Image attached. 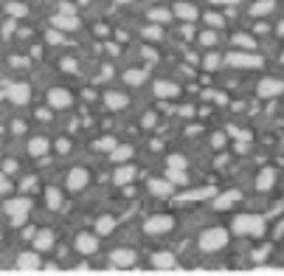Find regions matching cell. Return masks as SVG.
I'll use <instances>...</instances> for the list:
<instances>
[{
    "label": "cell",
    "instance_id": "obj_12",
    "mask_svg": "<svg viewBox=\"0 0 284 276\" xmlns=\"http://www.w3.org/2000/svg\"><path fill=\"white\" fill-rule=\"evenodd\" d=\"M152 93L158 96L160 102H166V99H177V96H180V88H177L175 82H169V79H158L155 82V88H152Z\"/></svg>",
    "mask_w": 284,
    "mask_h": 276
},
{
    "label": "cell",
    "instance_id": "obj_51",
    "mask_svg": "<svg viewBox=\"0 0 284 276\" xmlns=\"http://www.w3.org/2000/svg\"><path fill=\"white\" fill-rule=\"evenodd\" d=\"M68 147H70L68 141H57V152H68Z\"/></svg>",
    "mask_w": 284,
    "mask_h": 276
},
{
    "label": "cell",
    "instance_id": "obj_42",
    "mask_svg": "<svg viewBox=\"0 0 284 276\" xmlns=\"http://www.w3.org/2000/svg\"><path fill=\"white\" fill-rule=\"evenodd\" d=\"M208 99H214V102L219 104V107H228V104H231V102H228V96H225V93H222V91H217V93H208Z\"/></svg>",
    "mask_w": 284,
    "mask_h": 276
},
{
    "label": "cell",
    "instance_id": "obj_33",
    "mask_svg": "<svg viewBox=\"0 0 284 276\" xmlns=\"http://www.w3.org/2000/svg\"><path fill=\"white\" fill-rule=\"evenodd\" d=\"M219 65H222V57H219V54H214V51L203 57V68H205V70H217Z\"/></svg>",
    "mask_w": 284,
    "mask_h": 276
},
{
    "label": "cell",
    "instance_id": "obj_38",
    "mask_svg": "<svg viewBox=\"0 0 284 276\" xmlns=\"http://www.w3.org/2000/svg\"><path fill=\"white\" fill-rule=\"evenodd\" d=\"M166 166H169V169H186V158H183V155H169V158H166Z\"/></svg>",
    "mask_w": 284,
    "mask_h": 276
},
{
    "label": "cell",
    "instance_id": "obj_21",
    "mask_svg": "<svg viewBox=\"0 0 284 276\" xmlns=\"http://www.w3.org/2000/svg\"><path fill=\"white\" fill-rule=\"evenodd\" d=\"M104 104H107V110H124V107H127V93L107 91V93H104Z\"/></svg>",
    "mask_w": 284,
    "mask_h": 276
},
{
    "label": "cell",
    "instance_id": "obj_9",
    "mask_svg": "<svg viewBox=\"0 0 284 276\" xmlns=\"http://www.w3.org/2000/svg\"><path fill=\"white\" fill-rule=\"evenodd\" d=\"M276 181H279V172L273 166H262L259 172H256L253 186H256V192H270L273 186H276Z\"/></svg>",
    "mask_w": 284,
    "mask_h": 276
},
{
    "label": "cell",
    "instance_id": "obj_4",
    "mask_svg": "<svg viewBox=\"0 0 284 276\" xmlns=\"http://www.w3.org/2000/svg\"><path fill=\"white\" fill-rule=\"evenodd\" d=\"M284 93V79L279 76H264V79L256 85V96H259L262 102H273V99H279Z\"/></svg>",
    "mask_w": 284,
    "mask_h": 276
},
{
    "label": "cell",
    "instance_id": "obj_16",
    "mask_svg": "<svg viewBox=\"0 0 284 276\" xmlns=\"http://www.w3.org/2000/svg\"><path fill=\"white\" fill-rule=\"evenodd\" d=\"M217 189L214 186H203V189H194V192H186V195L177 197V203H197V200H208V197H214Z\"/></svg>",
    "mask_w": 284,
    "mask_h": 276
},
{
    "label": "cell",
    "instance_id": "obj_23",
    "mask_svg": "<svg viewBox=\"0 0 284 276\" xmlns=\"http://www.w3.org/2000/svg\"><path fill=\"white\" fill-rule=\"evenodd\" d=\"M147 70H141V68H130L124 70V85H130V88H141L144 82H147Z\"/></svg>",
    "mask_w": 284,
    "mask_h": 276
},
{
    "label": "cell",
    "instance_id": "obj_35",
    "mask_svg": "<svg viewBox=\"0 0 284 276\" xmlns=\"http://www.w3.org/2000/svg\"><path fill=\"white\" fill-rule=\"evenodd\" d=\"M144 37H147V40H152V43H158L160 37H163V31H160L158 23H152V25H147V28H144Z\"/></svg>",
    "mask_w": 284,
    "mask_h": 276
},
{
    "label": "cell",
    "instance_id": "obj_58",
    "mask_svg": "<svg viewBox=\"0 0 284 276\" xmlns=\"http://www.w3.org/2000/svg\"><path fill=\"white\" fill-rule=\"evenodd\" d=\"M282 147H284V141H282Z\"/></svg>",
    "mask_w": 284,
    "mask_h": 276
},
{
    "label": "cell",
    "instance_id": "obj_8",
    "mask_svg": "<svg viewBox=\"0 0 284 276\" xmlns=\"http://www.w3.org/2000/svg\"><path fill=\"white\" fill-rule=\"evenodd\" d=\"M172 14H175L177 20H183V23H194V20L200 17V9H197L194 3H189V0H177V3L172 6Z\"/></svg>",
    "mask_w": 284,
    "mask_h": 276
},
{
    "label": "cell",
    "instance_id": "obj_53",
    "mask_svg": "<svg viewBox=\"0 0 284 276\" xmlns=\"http://www.w3.org/2000/svg\"><path fill=\"white\" fill-rule=\"evenodd\" d=\"M180 115H186V118H192V115H194V107H180Z\"/></svg>",
    "mask_w": 284,
    "mask_h": 276
},
{
    "label": "cell",
    "instance_id": "obj_29",
    "mask_svg": "<svg viewBox=\"0 0 284 276\" xmlns=\"http://www.w3.org/2000/svg\"><path fill=\"white\" fill-rule=\"evenodd\" d=\"M203 20H205V25H208V28H214V31H219V28L225 25V17H222L219 12H205Z\"/></svg>",
    "mask_w": 284,
    "mask_h": 276
},
{
    "label": "cell",
    "instance_id": "obj_28",
    "mask_svg": "<svg viewBox=\"0 0 284 276\" xmlns=\"http://www.w3.org/2000/svg\"><path fill=\"white\" fill-rule=\"evenodd\" d=\"M28 152H31L34 158H43L48 152V141L45 138H31V141H28Z\"/></svg>",
    "mask_w": 284,
    "mask_h": 276
},
{
    "label": "cell",
    "instance_id": "obj_37",
    "mask_svg": "<svg viewBox=\"0 0 284 276\" xmlns=\"http://www.w3.org/2000/svg\"><path fill=\"white\" fill-rule=\"evenodd\" d=\"M6 12L12 14V17H25V14H28V9H25L23 3H9V6H6Z\"/></svg>",
    "mask_w": 284,
    "mask_h": 276
},
{
    "label": "cell",
    "instance_id": "obj_17",
    "mask_svg": "<svg viewBox=\"0 0 284 276\" xmlns=\"http://www.w3.org/2000/svg\"><path fill=\"white\" fill-rule=\"evenodd\" d=\"M6 93H9V99H12L14 104H25L28 99H31V88H28L25 82H17V85H12Z\"/></svg>",
    "mask_w": 284,
    "mask_h": 276
},
{
    "label": "cell",
    "instance_id": "obj_1",
    "mask_svg": "<svg viewBox=\"0 0 284 276\" xmlns=\"http://www.w3.org/2000/svg\"><path fill=\"white\" fill-rule=\"evenodd\" d=\"M231 231L237 234V237H262L264 231H267V220L262 217V214H237V217L231 220Z\"/></svg>",
    "mask_w": 284,
    "mask_h": 276
},
{
    "label": "cell",
    "instance_id": "obj_13",
    "mask_svg": "<svg viewBox=\"0 0 284 276\" xmlns=\"http://www.w3.org/2000/svg\"><path fill=\"white\" fill-rule=\"evenodd\" d=\"M135 251L132 248H115L113 253H110V262L115 265V268H132L135 265Z\"/></svg>",
    "mask_w": 284,
    "mask_h": 276
},
{
    "label": "cell",
    "instance_id": "obj_39",
    "mask_svg": "<svg viewBox=\"0 0 284 276\" xmlns=\"http://www.w3.org/2000/svg\"><path fill=\"white\" fill-rule=\"evenodd\" d=\"M225 141H228V133H219V130H217L214 136H211V147H214V150H222Z\"/></svg>",
    "mask_w": 284,
    "mask_h": 276
},
{
    "label": "cell",
    "instance_id": "obj_46",
    "mask_svg": "<svg viewBox=\"0 0 284 276\" xmlns=\"http://www.w3.org/2000/svg\"><path fill=\"white\" fill-rule=\"evenodd\" d=\"M9 186H12V184H9V178L0 172V195H3V192H9Z\"/></svg>",
    "mask_w": 284,
    "mask_h": 276
},
{
    "label": "cell",
    "instance_id": "obj_25",
    "mask_svg": "<svg viewBox=\"0 0 284 276\" xmlns=\"http://www.w3.org/2000/svg\"><path fill=\"white\" fill-rule=\"evenodd\" d=\"M273 9H276V0H256V3L250 6V14H253V17H267Z\"/></svg>",
    "mask_w": 284,
    "mask_h": 276
},
{
    "label": "cell",
    "instance_id": "obj_41",
    "mask_svg": "<svg viewBox=\"0 0 284 276\" xmlns=\"http://www.w3.org/2000/svg\"><path fill=\"white\" fill-rule=\"evenodd\" d=\"M45 40L51 43V46H62V43H65V34H62L59 28H54V31H48V37H45Z\"/></svg>",
    "mask_w": 284,
    "mask_h": 276
},
{
    "label": "cell",
    "instance_id": "obj_7",
    "mask_svg": "<svg viewBox=\"0 0 284 276\" xmlns=\"http://www.w3.org/2000/svg\"><path fill=\"white\" fill-rule=\"evenodd\" d=\"M237 203H242V192H239V189H228V192L214 195V203H211V206H214L217 211H228V208H234Z\"/></svg>",
    "mask_w": 284,
    "mask_h": 276
},
{
    "label": "cell",
    "instance_id": "obj_56",
    "mask_svg": "<svg viewBox=\"0 0 284 276\" xmlns=\"http://www.w3.org/2000/svg\"><path fill=\"white\" fill-rule=\"evenodd\" d=\"M115 3H132V0H115Z\"/></svg>",
    "mask_w": 284,
    "mask_h": 276
},
{
    "label": "cell",
    "instance_id": "obj_14",
    "mask_svg": "<svg viewBox=\"0 0 284 276\" xmlns=\"http://www.w3.org/2000/svg\"><path fill=\"white\" fill-rule=\"evenodd\" d=\"M76 251L90 256V253L99 251V234H79L76 237Z\"/></svg>",
    "mask_w": 284,
    "mask_h": 276
},
{
    "label": "cell",
    "instance_id": "obj_2",
    "mask_svg": "<svg viewBox=\"0 0 284 276\" xmlns=\"http://www.w3.org/2000/svg\"><path fill=\"white\" fill-rule=\"evenodd\" d=\"M228 229H219V226H214V229H205L203 234H200V240H197V245H200V251L205 253H214V251H222L228 245Z\"/></svg>",
    "mask_w": 284,
    "mask_h": 276
},
{
    "label": "cell",
    "instance_id": "obj_48",
    "mask_svg": "<svg viewBox=\"0 0 284 276\" xmlns=\"http://www.w3.org/2000/svg\"><path fill=\"white\" fill-rule=\"evenodd\" d=\"M267 253H270V248H259V251H253V259H256V262H259V259H264V256H267Z\"/></svg>",
    "mask_w": 284,
    "mask_h": 276
},
{
    "label": "cell",
    "instance_id": "obj_47",
    "mask_svg": "<svg viewBox=\"0 0 284 276\" xmlns=\"http://www.w3.org/2000/svg\"><path fill=\"white\" fill-rule=\"evenodd\" d=\"M217 6H239V3H245V0H211Z\"/></svg>",
    "mask_w": 284,
    "mask_h": 276
},
{
    "label": "cell",
    "instance_id": "obj_36",
    "mask_svg": "<svg viewBox=\"0 0 284 276\" xmlns=\"http://www.w3.org/2000/svg\"><path fill=\"white\" fill-rule=\"evenodd\" d=\"M200 46H205V48H214L217 46V31H214V28H208V31L200 34Z\"/></svg>",
    "mask_w": 284,
    "mask_h": 276
},
{
    "label": "cell",
    "instance_id": "obj_15",
    "mask_svg": "<svg viewBox=\"0 0 284 276\" xmlns=\"http://www.w3.org/2000/svg\"><path fill=\"white\" fill-rule=\"evenodd\" d=\"M87 181H90V175H87V169H82V166H76V169H70V172H68V189H70V192L85 189Z\"/></svg>",
    "mask_w": 284,
    "mask_h": 276
},
{
    "label": "cell",
    "instance_id": "obj_54",
    "mask_svg": "<svg viewBox=\"0 0 284 276\" xmlns=\"http://www.w3.org/2000/svg\"><path fill=\"white\" fill-rule=\"evenodd\" d=\"M12 130H14V133H23L25 127H23V121H14V124H12Z\"/></svg>",
    "mask_w": 284,
    "mask_h": 276
},
{
    "label": "cell",
    "instance_id": "obj_57",
    "mask_svg": "<svg viewBox=\"0 0 284 276\" xmlns=\"http://www.w3.org/2000/svg\"><path fill=\"white\" fill-rule=\"evenodd\" d=\"M282 62H284V54H282Z\"/></svg>",
    "mask_w": 284,
    "mask_h": 276
},
{
    "label": "cell",
    "instance_id": "obj_45",
    "mask_svg": "<svg viewBox=\"0 0 284 276\" xmlns=\"http://www.w3.org/2000/svg\"><path fill=\"white\" fill-rule=\"evenodd\" d=\"M248 147H250V141H237L234 152H237V155H245V152H248Z\"/></svg>",
    "mask_w": 284,
    "mask_h": 276
},
{
    "label": "cell",
    "instance_id": "obj_20",
    "mask_svg": "<svg viewBox=\"0 0 284 276\" xmlns=\"http://www.w3.org/2000/svg\"><path fill=\"white\" fill-rule=\"evenodd\" d=\"M54 248V231H34V251H51Z\"/></svg>",
    "mask_w": 284,
    "mask_h": 276
},
{
    "label": "cell",
    "instance_id": "obj_22",
    "mask_svg": "<svg viewBox=\"0 0 284 276\" xmlns=\"http://www.w3.org/2000/svg\"><path fill=\"white\" fill-rule=\"evenodd\" d=\"M54 28H59V31H76V28H79V20H76V17H73V14H57V17H54Z\"/></svg>",
    "mask_w": 284,
    "mask_h": 276
},
{
    "label": "cell",
    "instance_id": "obj_32",
    "mask_svg": "<svg viewBox=\"0 0 284 276\" xmlns=\"http://www.w3.org/2000/svg\"><path fill=\"white\" fill-rule=\"evenodd\" d=\"M225 133L231 138H237V141H253V133H250V130H239V127H234V124H228Z\"/></svg>",
    "mask_w": 284,
    "mask_h": 276
},
{
    "label": "cell",
    "instance_id": "obj_30",
    "mask_svg": "<svg viewBox=\"0 0 284 276\" xmlns=\"http://www.w3.org/2000/svg\"><path fill=\"white\" fill-rule=\"evenodd\" d=\"M147 17L152 20V23L163 25V23H169V20H172V12H169V9H149Z\"/></svg>",
    "mask_w": 284,
    "mask_h": 276
},
{
    "label": "cell",
    "instance_id": "obj_34",
    "mask_svg": "<svg viewBox=\"0 0 284 276\" xmlns=\"http://www.w3.org/2000/svg\"><path fill=\"white\" fill-rule=\"evenodd\" d=\"M45 203H48V208H59V206H62V195H59V189H54V186L48 189V192H45Z\"/></svg>",
    "mask_w": 284,
    "mask_h": 276
},
{
    "label": "cell",
    "instance_id": "obj_44",
    "mask_svg": "<svg viewBox=\"0 0 284 276\" xmlns=\"http://www.w3.org/2000/svg\"><path fill=\"white\" fill-rule=\"evenodd\" d=\"M253 31H256V34H267V31H270V25L264 23V17H262V20H256V25H253Z\"/></svg>",
    "mask_w": 284,
    "mask_h": 276
},
{
    "label": "cell",
    "instance_id": "obj_19",
    "mask_svg": "<svg viewBox=\"0 0 284 276\" xmlns=\"http://www.w3.org/2000/svg\"><path fill=\"white\" fill-rule=\"evenodd\" d=\"M152 268H158V271H172V268H177V259H175V253H169V251H158L152 256Z\"/></svg>",
    "mask_w": 284,
    "mask_h": 276
},
{
    "label": "cell",
    "instance_id": "obj_27",
    "mask_svg": "<svg viewBox=\"0 0 284 276\" xmlns=\"http://www.w3.org/2000/svg\"><path fill=\"white\" fill-rule=\"evenodd\" d=\"M110 158H113L115 163H127L130 161V158H132V147H130V144H121V147H118V144H115L113 150H110Z\"/></svg>",
    "mask_w": 284,
    "mask_h": 276
},
{
    "label": "cell",
    "instance_id": "obj_43",
    "mask_svg": "<svg viewBox=\"0 0 284 276\" xmlns=\"http://www.w3.org/2000/svg\"><path fill=\"white\" fill-rule=\"evenodd\" d=\"M113 147H115V138H110V136L99 141V150H104V152H110V150H113Z\"/></svg>",
    "mask_w": 284,
    "mask_h": 276
},
{
    "label": "cell",
    "instance_id": "obj_40",
    "mask_svg": "<svg viewBox=\"0 0 284 276\" xmlns=\"http://www.w3.org/2000/svg\"><path fill=\"white\" fill-rule=\"evenodd\" d=\"M169 181H172V184H177V186H183L189 178H186V172H183V169H169Z\"/></svg>",
    "mask_w": 284,
    "mask_h": 276
},
{
    "label": "cell",
    "instance_id": "obj_10",
    "mask_svg": "<svg viewBox=\"0 0 284 276\" xmlns=\"http://www.w3.org/2000/svg\"><path fill=\"white\" fill-rule=\"evenodd\" d=\"M48 104H51V110H68L73 104V96L65 88H51L48 91Z\"/></svg>",
    "mask_w": 284,
    "mask_h": 276
},
{
    "label": "cell",
    "instance_id": "obj_52",
    "mask_svg": "<svg viewBox=\"0 0 284 276\" xmlns=\"http://www.w3.org/2000/svg\"><path fill=\"white\" fill-rule=\"evenodd\" d=\"M152 124H155V115L147 113V115H144V127H152Z\"/></svg>",
    "mask_w": 284,
    "mask_h": 276
},
{
    "label": "cell",
    "instance_id": "obj_6",
    "mask_svg": "<svg viewBox=\"0 0 284 276\" xmlns=\"http://www.w3.org/2000/svg\"><path fill=\"white\" fill-rule=\"evenodd\" d=\"M28 208H31V200H25V197H14V200H6V214L12 217L14 226H23V223H25V214H28Z\"/></svg>",
    "mask_w": 284,
    "mask_h": 276
},
{
    "label": "cell",
    "instance_id": "obj_31",
    "mask_svg": "<svg viewBox=\"0 0 284 276\" xmlns=\"http://www.w3.org/2000/svg\"><path fill=\"white\" fill-rule=\"evenodd\" d=\"M113 229H115V217H110V214L96 220V234H110Z\"/></svg>",
    "mask_w": 284,
    "mask_h": 276
},
{
    "label": "cell",
    "instance_id": "obj_24",
    "mask_svg": "<svg viewBox=\"0 0 284 276\" xmlns=\"http://www.w3.org/2000/svg\"><path fill=\"white\" fill-rule=\"evenodd\" d=\"M231 46L239 48V51H256V40L250 34H242V31H237V34L231 37Z\"/></svg>",
    "mask_w": 284,
    "mask_h": 276
},
{
    "label": "cell",
    "instance_id": "obj_5",
    "mask_svg": "<svg viewBox=\"0 0 284 276\" xmlns=\"http://www.w3.org/2000/svg\"><path fill=\"white\" fill-rule=\"evenodd\" d=\"M172 229H175V217H172V214H152V217H147V223H144V231H147L149 237L169 234Z\"/></svg>",
    "mask_w": 284,
    "mask_h": 276
},
{
    "label": "cell",
    "instance_id": "obj_50",
    "mask_svg": "<svg viewBox=\"0 0 284 276\" xmlns=\"http://www.w3.org/2000/svg\"><path fill=\"white\" fill-rule=\"evenodd\" d=\"M37 118H40V121H48V118H51V110H37Z\"/></svg>",
    "mask_w": 284,
    "mask_h": 276
},
{
    "label": "cell",
    "instance_id": "obj_3",
    "mask_svg": "<svg viewBox=\"0 0 284 276\" xmlns=\"http://www.w3.org/2000/svg\"><path fill=\"white\" fill-rule=\"evenodd\" d=\"M225 62L231 65V68H242V70H253V68H262L264 62H262V57H256L253 51H231L225 57Z\"/></svg>",
    "mask_w": 284,
    "mask_h": 276
},
{
    "label": "cell",
    "instance_id": "obj_11",
    "mask_svg": "<svg viewBox=\"0 0 284 276\" xmlns=\"http://www.w3.org/2000/svg\"><path fill=\"white\" fill-rule=\"evenodd\" d=\"M43 268V259H40V251H25L17 256V271H23V274H34Z\"/></svg>",
    "mask_w": 284,
    "mask_h": 276
},
{
    "label": "cell",
    "instance_id": "obj_18",
    "mask_svg": "<svg viewBox=\"0 0 284 276\" xmlns=\"http://www.w3.org/2000/svg\"><path fill=\"white\" fill-rule=\"evenodd\" d=\"M149 192L152 195H158V197H166L175 192V184H172L169 178L163 181V178H149Z\"/></svg>",
    "mask_w": 284,
    "mask_h": 276
},
{
    "label": "cell",
    "instance_id": "obj_26",
    "mask_svg": "<svg viewBox=\"0 0 284 276\" xmlns=\"http://www.w3.org/2000/svg\"><path fill=\"white\" fill-rule=\"evenodd\" d=\"M138 175V169L135 166H124V163H121V166H118V169H115V184H121V186H127L130 184V181H132V178H135Z\"/></svg>",
    "mask_w": 284,
    "mask_h": 276
},
{
    "label": "cell",
    "instance_id": "obj_49",
    "mask_svg": "<svg viewBox=\"0 0 284 276\" xmlns=\"http://www.w3.org/2000/svg\"><path fill=\"white\" fill-rule=\"evenodd\" d=\"M62 68L70 73V70H76V62H73V59H62Z\"/></svg>",
    "mask_w": 284,
    "mask_h": 276
},
{
    "label": "cell",
    "instance_id": "obj_55",
    "mask_svg": "<svg viewBox=\"0 0 284 276\" xmlns=\"http://www.w3.org/2000/svg\"><path fill=\"white\" fill-rule=\"evenodd\" d=\"M276 34H279V37H284V20H282L279 25H276Z\"/></svg>",
    "mask_w": 284,
    "mask_h": 276
}]
</instances>
